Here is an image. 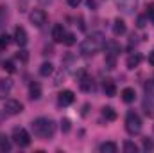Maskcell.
Here are the masks:
<instances>
[{"label":"cell","mask_w":154,"mask_h":153,"mask_svg":"<svg viewBox=\"0 0 154 153\" xmlns=\"http://www.w3.org/2000/svg\"><path fill=\"white\" fill-rule=\"evenodd\" d=\"M4 70H7L9 74H13V72L16 70V69H14V63H13V61H5V63H4Z\"/></svg>","instance_id":"83f0119b"},{"label":"cell","mask_w":154,"mask_h":153,"mask_svg":"<svg viewBox=\"0 0 154 153\" xmlns=\"http://www.w3.org/2000/svg\"><path fill=\"white\" fill-rule=\"evenodd\" d=\"M134 97H136L134 88L127 86V88H124V90H122V101H124V103H133V101H134Z\"/></svg>","instance_id":"7c38bea8"},{"label":"cell","mask_w":154,"mask_h":153,"mask_svg":"<svg viewBox=\"0 0 154 153\" xmlns=\"http://www.w3.org/2000/svg\"><path fill=\"white\" fill-rule=\"evenodd\" d=\"M106 47V36L102 33H93L88 38L82 40V43L79 45V52L82 56H91L99 50H102Z\"/></svg>","instance_id":"6da1fadb"},{"label":"cell","mask_w":154,"mask_h":153,"mask_svg":"<svg viewBox=\"0 0 154 153\" xmlns=\"http://www.w3.org/2000/svg\"><path fill=\"white\" fill-rule=\"evenodd\" d=\"M100 153H116V144L115 142H104L100 144Z\"/></svg>","instance_id":"ffe728a7"},{"label":"cell","mask_w":154,"mask_h":153,"mask_svg":"<svg viewBox=\"0 0 154 153\" xmlns=\"http://www.w3.org/2000/svg\"><path fill=\"white\" fill-rule=\"evenodd\" d=\"M136 4H138V0H122V2H118V9H122L124 13H133Z\"/></svg>","instance_id":"9c48e42d"},{"label":"cell","mask_w":154,"mask_h":153,"mask_svg":"<svg viewBox=\"0 0 154 153\" xmlns=\"http://www.w3.org/2000/svg\"><path fill=\"white\" fill-rule=\"evenodd\" d=\"M124 151L125 153H136L138 151V146H136L133 141H125V142H124Z\"/></svg>","instance_id":"7402d4cb"},{"label":"cell","mask_w":154,"mask_h":153,"mask_svg":"<svg viewBox=\"0 0 154 153\" xmlns=\"http://www.w3.org/2000/svg\"><path fill=\"white\" fill-rule=\"evenodd\" d=\"M11 81L9 79H0V97H4V96H7L9 94V90H11Z\"/></svg>","instance_id":"e0dca14e"},{"label":"cell","mask_w":154,"mask_h":153,"mask_svg":"<svg viewBox=\"0 0 154 153\" xmlns=\"http://www.w3.org/2000/svg\"><path fill=\"white\" fill-rule=\"evenodd\" d=\"M38 2L41 4V5H50V4H52L54 0H38Z\"/></svg>","instance_id":"836d02e7"},{"label":"cell","mask_w":154,"mask_h":153,"mask_svg":"<svg viewBox=\"0 0 154 153\" xmlns=\"http://www.w3.org/2000/svg\"><path fill=\"white\" fill-rule=\"evenodd\" d=\"M29 96H31V99H39L41 97V86H39V83H31Z\"/></svg>","instance_id":"9a60e30c"},{"label":"cell","mask_w":154,"mask_h":153,"mask_svg":"<svg viewBox=\"0 0 154 153\" xmlns=\"http://www.w3.org/2000/svg\"><path fill=\"white\" fill-rule=\"evenodd\" d=\"M70 124H72V122H70L68 119H63V121H61V130H63L65 133H68V132H70V128H72Z\"/></svg>","instance_id":"4316f807"},{"label":"cell","mask_w":154,"mask_h":153,"mask_svg":"<svg viewBox=\"0 0 154 153\" xmlns=\"http://www.w3.org/2000/svg\"><path fill=\"white\" fill-rule=\"evenodd\" d=\"M31 130H32V133H34L36 137L50 139V137L54 135V132H56V124H54V121L48 119V117H38V119L32 121Z\"/></svg>","instance_id":"7a4b0ae2"},{"label":"cell","mask_w":154,"mask_h":153,"mask_svg":"<svg viewBox=\"0 0 154 153\" xmlns=\"http://www.w3.org/2000/svg\"><path fill=\"white\" fill-rule=\"evenodd\" d=\"M66 2H68V5H70V7H77V5L81 4V0H66Z\"/></svg>","instance_id":"d6a6232c"},{"label":"cell","mask_w":154,"mask_h":153,"mask_svg":"<svg viewBox=\"0 0 154 153\" xmlns=\"http://www.w3.org/2000/svg\"><path fill=\"white\" fill-rule=\"evenodd\" d=\"M125 130L131 135L140 133V130H142V119L138 117V114H134V112H129L127 114V117H125Z\"/></svg>","instance_id":"3957f363"},{"label":"cell","mask_w":154,"mask_h":153,"mask_svg":"<svg viewBox=\"0 0 154 153\" xmlns=\"http://www.w3.org/2000/svg\"><path fill=\"white\" fill-rule=\"evenodd\" d=\"M52 72H54V65H52L50 61H45V63L39 67V74H41V76L47 77V76H50Z\"/></svg>","instance_id":"ac0fdd59"},{"label":"cell","mask_w":154,"mask_h":153,"mask_svg":"<svg viewBox=\"0 0 154 153\" xmlns=\"http://www.w3.org/2000/svg\"><path fill=\"white\" fill-rule=\"evenodd\" d=\"M0 150H2V151H9V150H11V142H9V139L0 137Z\"/></svg>","instance_id":"484cf974"},{"label":"cell","mask_w":154,"mask_h":153,"mask_svg":"<svg viewBox=\"0 0 154 153\" xmlns=\"http://www.w3.org/2000/svg\"><path fill=\"white\" fill-rule=\"evenodd\" d=\"M147 16H149L151 20H154V4H151V5H149V11H147Z\"/></svg>","instance_id":"1f68e13d"},{"label":"cell","mask_w":154,"mask_h":153,"mask_svg":"<svg viewBox=\"0 0 154 153\" xmlns=\"http://www.w3.org/2000/svg\"><path fill=\"white\" fill-rule=\"evenodd\" d=\"M74 99H75V96H74V92H72V90H65V92H61V94H59V103H61L63 106L72 105V103H74Z\"/></svg>","instance_id":"ba28073f"},{"label":"cell","mask_w":154,"mask_h":153,"mask_svg":"<svg viewBox=\"0 0 154 153\" xmlns=\"http://www.w3.org/2000/svg\"><path fill=\"white\" fill-rule=\"evenodd\" d=\"M143 148L149 151V150H154V142L152 141H149V139H143Z\"/></svg>","instance_id":"f546056e"},{"label":"cell","mask_w":154,"mask_h":153,"mask_svg":"<svg viewBox=\"0 0 154 153\" xmlns=\"http://www.w3.org/2000/svg\"><path fill=\"white\" fill-rule=\"evenodd\" d=\"M88 5H90V7H95V2H93V0H88Z\"/></svg>","instance_id":"d590c367"},{"label":"cell","mask_w":154,"mask_h":153,"mask_svg":"<svg viewBox=\"0 0 154 153\" xmlns=\"http://www.w3.org/2000/svg\"><path fill=\"white\" fill-rule=\"evenodd\" d=\"M31 24L32 25H36V27H41L45 22H47V13L43 11V9H34L32 13H31Z\"/></svg>","instance_id":"8992f818"},{"label":"cell","mask_w":154,"mask_h":153,"mask_svg":"<svg viewBox=\"0 0 154 153\" xmlns=\"http://www.w3.org/2000/svg\"><path fill=\"white\" fill-rule=\"evenodd\" d=\"M52 38H54V41H57V43L65 40V29H63L61 24H56V25H54V29H52Z\"/></svg>","instance_id":"8fae6325"},{"label":"cell","mask_w":154,"mask_h":153,"mask_svg":"<svg viewBox=\"0 0 154 153\" xmlns=\"http://www.w3.org/2000/svg\"><path fill=\"white\" fill-rule=\"evenodd\" d=\"M104 63H106V67H108V69H115V65H116V52H111V50H109V52L106 54V61H104Z\"/></svg>","instance_id":"d6986e66"},{"label":"cell","mask_w":154,"mask_h":153,"mask_svg":"<svg viewBox=\"0 0 154 153\" xmlns=\"http://www.w3.org/2000/svg\"><path fill=\"white\" fill-rule=\"evenodd\" d=\"M4 112L7 115H18L23 112V105L20 101H16V99H7L4 103Z\"/></svg>","instance_id":"5b68a950"},{"label":"cell","mask_w":154,"mask_h":153,"mask_svg":"<svg viewBox=\"0 0 154 153\" xmlns=\"http://www.w3.org/2000/svg\"><path fill=\"white\" fill-rule=\"evenodd\" d=\"M14 41H16L20 47H25V45H27V31H25L22 25H18V27L14 29Z\"/></svg>","instance_id":"52a82bcc"},{"label":"cell","mask_w":154,"mask_h":153,"mask_svg":"<svg viewBox=\"0 0 154 153\" xmlns=\"http://www.w3.org/2000/svg\"><path fill=\"white\" fill-rule=\"evenodd\" d=\"M7 18H9L7 16V7L5 5H0V29L7 24Z\"/></svg>","instance_id":"603a6c76"},{"label":"cell","mask_w":154,"mask_h":153,"mask_svg":"<svg viewBox=\"0 0 154 153\" xmlns=\"http://www.w3.org/2000/svg\"><path fill=\"white\" fill-rule=\"evenodd\" d=\"M147 22H149V16H147V15H142V16H138V18H136V27L143 29V27L147 25Z\"/></svg>","instance_id":"d4e9b609"},{"label":"cell","mask_w":154,"mask_h":153,"mask_svg":"<svg viewBox=\"0 0 154 153\" xmlns=\"http://www.w3.org/2000/svg\"><path fill=\"white\" fill-rule=\"evenodd\" d=\"M9 43H11V36H9V34H0V50L7 49Z\"/></svg>","instance_id":"cb8c5ba5"},{"label":"cell","mask_w":154,"mask_h":153,"mask_svg":"<svg viewBox=\"0 0 154 153\" xmlns=\"http://www.w3.org/2000/svg\"><path fill=\"white\" fill-rule=\"evenodd\" d=\"M16 58H20L22 61H27V60H29V54H27V50H20Z\"/></svg>","instance_id":"4dcf8cb0"},{"label":"cell","mask_w":154,"mask_h":153,"mask_svg":"<svg viewBox=\"0 0 154 153\" xmlns=\"http://www.w3.org/2000/svg\"><path fill=\"white\" fill-rule=\"evenodd\" d=\"M65 45H74L75 43V34H65Z\"/></svg>","instance_id":"f1b7e54d"},{"label":"cell","mask_w":154,"mask_h":153,"mask_svg":"<svg viewBox=\"0 0 154 153\" xmlns=\"http://www.w3.org/2000/svg\"><path fill=\"white\" fill-rule=\"evenodd\" d=\"M13 141H14V144H18L20 148H27V146L31 144V135H29V132L23 130V128H14V130H13Z\"/></svg>","instance_id":"277c9868"},{"label":"cell","mask_w":154,"mask_h":153,"mask_svg":"<svg viewBox=\"0 0 154 153\" xmlns=\"http://www.w3.org/2000/svg\"><path fill=\"white\" fill-rule=\"evenodd\" d=\"M102 115H104L108 121H115L116 119V112H115V108H111V106H104V108H102Z\"/></svg>","instance_id":"44dd1931"},{"label":"cell","mask_w":154,"mask_h":153,"mask_svg":"<svg viewBox=\"0 0 154 153\" xmlns=\"http://www.w3.org/2000/svg\"><path fill=\"white\" fill-rule=\"evenodd\" d=\"M142 61V56L136 52V54H131L129 58H127V69H134V67H138V63Z\"/></svg>","instance_id":"2e32d148"},{"label":"cell","mask_w":154,"mask_h":153,"mask_svg":"<svg viewBox=\"0 0 154 153\" xmlns=\"http://www.w3.org/2000/svg\"><path fill=\"white\" fill-rule=\"evenodd\" d=\"M125 31H127L125 22L120 20V18H116L115 22H113V34L115 36H122V34H125Z\"/></svg>","instance_id":"30bf717a"},{"label":"cell","mask_w":154,"mask_h":153,"mask_svg":"<svg viewBox=\"0 0 154 153\" xmlns=\"http://www.w3.org/2000/svg\"><path fill=\"white\" fill-rule=\"evenodd\" d=\"M102 88H104V92H106V96H108V97L116 96V86H115V83H113L111 79H106V81H104V85H102Z\"/></svg>","instance_id":"4fadbf2b"},{"label":"cell","mask_w":154,"mask_h":153,"mask_svg":"<svg viewBox=\"0 0 154 153\" xmlns=\"http://www.w3.org/2000/svg\"><path fill=\"white\" fill-rule=\"evenodd\" d=\"M79 86H81V90L90 92V90H93V79L88 77V76H82L81 77V81H79Z\"/></svg>","instance_id":"5bb4252c"},{"label":"cell","mask_w":154,"mask_h":153,"mask_svg":"<svg viewBox=\"0 0 154 153\" xmlns=\"http://www.w3.org/2000/svg\"><path fill=\"white\" fill-rule=\"evenodd\" d=\"M149 63H151V65H154V50L149 54Z\"/></svg>","instance_id":"e575fe53"}]
</instances>
